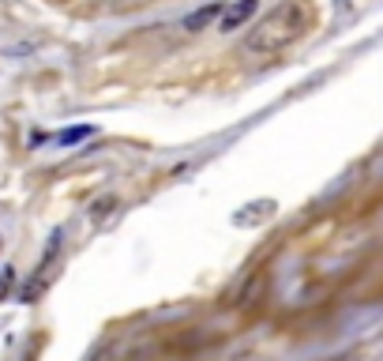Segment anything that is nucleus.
Returning <instances> with one entry per match:
<instances>
[{
  "label": "nucleus",
  "mask_w": 383,
  "mask_h": 361,
  "mask_svg": "<svg viewBox=\"0 0 383 361\" xmlns=\"http://www.w3.org/2000/svg\"><path fill=\"white\" fill-rule=\"evenodd\" d=\"M308 23H312V8L304 4V0H282V4L275 8L270 15H263L256 26L248 31L245 38V49L248 53H270L286 49V45H293L301 34L308 31Z\"/></svg>",
  "instance_id": "f257e3e1"
},
{
  "label": "nucleus",
  "mask_w": 383,
  "mask_h": 361,
  "mask_svg": "<svg viewBox=\"0 0 383 361\" xmlns=\"http://www.w3.org/2000/svg\"><path fill=\"white\" fill-rule=\"evenodd\" d=\"M259 8V0H237V4L233 8H226V12H222V31H237V26H245L248 19H252V12H256Z\"/></svg>",
  "instance_id": "f03ea898"
},
{
  "label": "nucleus",
  "mask_w": 383,
  "mask_h": 361,
  "mask_svg": "<svg viewBox=\"0 0 383 361\" xmlns=\"http://www.w3.org/2000/svg\"><path fill=\"white\" fill-rule=\"evenodd\" d=\"M222 12H226V4H222V0H211V4H203L199 12H192L188 19H184V31H203V26L218 23Z\"/></svg>",
  "instance_id": "7ed1b4c3"
},
{
  "label": "nucleus",
  "mask_w": 383,
  "mask_h": 361,
  "mask_svg": "<svg viewBox=\"0 0 383 361\" xmlns=\"http://www.w3.org/2000/svg\"><path fill=\"white\" fill-rule=\"evenodd\" d=\"M87 132H90V128H76V132H64L60 140H64V143H72V140H79V136H87Z\"/></svg>",
  "instance_id": "20e7f679"
}]
</instances>
